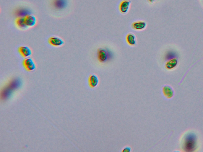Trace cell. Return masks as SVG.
<instances>
[{
  "label": "cell",
  "mask_w": 203,
  "mask_h": 152,
  "mask_svg": "<svg viewBox=\"0 0 203 152\" xmlns=\"http://www.w3.org/2000/svg\"><path fill=\"white\" fill-rule=\"evenodd\" d=\"M197 145V139L195 134H189L185 138L184 149L187 152L194 151Z\"/></svg>",
  "instance_id": "6da1fadb"
},
{
  "label": "cell",
  "mask_w": 203,
  "mask_h": 152,
  "mask_svg": "<svg viewBox=\"0 0 203 152\" xmlns=\"http://www.w3.org/2000/svg\"><path fill=\"white\" fill-rule=\"evenodd\" d=\"M97 56L99 62L105 63L110 61L113 59V54L108 48H100L97 50Z\"/></svg>",
  "instance_id": "7a4b0ae2"
},
{
  "label": "cell",
  "mask_w": 203,
  "mask_h": 152,
  "mask_svg": "<svg viewBox=\"0 0 203 152\" xmlns=\"http://www.w3.org/2000/svg\"><path fill=\"white\" fill-rule=\"evenodd\" d=\"M23 65L26 70L29 71H32L36 69V64L33 59L30 58H27L24 60Z\"/></svg>",
  "instance_id": "3957f363"
},
{
  "label": "cell",
  "mask_w": 203,
  "mask_h": 152,
  "mask_svg": "<svg viewBox=\"0 0 203 152\" xmlns=\"http://www.w3.org/2000/svg\"><path fill=\"white\" fill-rule=\"evenodd\" d=\"M49 43L55 47H60L64 44V41L61 38L56 36H52L49 38Z\"/></svg>",
  "instance_id": "277c9868"
},
{
  "label": "cell",
  "mask_w": 203,
  "mask_h": 152,
  "mask_svg": "<svg viewBox=\"0 0 203 152\" xmlns=\"http://www.w3.org/2000/svg\"><path fill=\"white\" fill-rule=\"evenodd\" d=\"M20 55L24 58H28L32 55V51L30 48L25 46H21L19 48Z\"/></svg>",
  "instance_id": "5b68a950"
},
{
  "label": "cell",
  "mask_w": 203,
  "mask_h": 152,
  "mask_svg": "<svg viewBox=\"0 0 203 152\" xmlns=\"http://www.w3.org/2000/svg\"><path fill=\"white\" fill-rule=\"evenodd\" d=\"M25 21L26 24L28 27H34L37 23V19L34 15H27L25 17Z\"/></svg>",
  "instance_id": "8992f818"
},
{
  "label": "cell",
  "mask_w": 203,
  "mask_h": 152,
  "mask_svg": "<svg viewBox=\"0 0 203 152\" xmlns=\"http://www.w3.org/2000/svg\"><path fill=\"white\" fill-rule=\"evenodd\" d=\"M130 4V1L129 0H124L121 2L119 6L120 12L122 14H126L129 9Z\"/></svg>",
  "instance_id": "52a82bcc"
},
{
  "label": "cell",
  "mask_w": 203,
  "mask_h": 152,
  "mask_svg": "<svg viewBox=\"0 0 203 152\" xmlns=\"http://www.w3.org/2000/svg\"><path fill=\"white\" fill-rule=\"evenodd\" d=\"M15 24L20 29H26L29 28L25 24L24 17L20 16L18 18L15 20Z\"/></svg>",
  "instance_id": "ba28073f"
},
{
  "label": "cell",
  "mask_w": 203,
  "mask_h": 152,
  "mask_svg": "<svg viewBox=\"0 0 203 152\" xmlns=\"http://www.w3.org/2000/svg\"><path fill=\"white\" fill-rule=\"evenodd\" d=\"M99 83V79L97 76L95 74H91L89 78V84L91 88H94L98 86Z\"/></svg>",
  "instance_id": "9c48e42d"
},
{
  "label": "cell",
  "mask_w": 203,
  "mask_h": 152,
  "mask_svg": "<svg viewBox=\"0 0 203 152\" xmlns=\"http://www.w3.org/2000/svg\"><path fill=\"white\" fill-rule=\"evenodd\" d=\"M131 26L134 30H141L146 28L147 26V24L144 21H137L134 22L132 24Z\"/></svg>",
  "instance_id": "30bf717a"
},
{
  "label": "cell",
  "mask_w": 203,
  "mask_h": 152,
  "mask_svg": "<svg viewBox=\"0 0 203 152\" xmlns=\"http://www.w3.org/2000/svg\"><path fill=\"white\" fill-rule=\"evenodd\" d=\"M54 6L57 9H63L66 7L67 2L66 0H55L54 1Z\"/></svg>",
  "instance_id": "8fae6325"
},
{
  "label": "cell",
  "mask_w": 203,
  "mask_h": 152,
  "mask_svg": "<svg viewBox=\"0 0 203 152\" xmlns=\"http://www.w3.org/2000/svg\"><path fill=\"white\" fill-rule=\"evenodd\" d=\"M163 91L164 96H166L168 98H170L174 96V91L170 86H164L163 88Z\"/></svg>",
  "instance_id": "7c38bea8"
},
{
  "label": "cell",
  "mask_w": 203,
  "mask_h": 152,
  "mask_svg": "<svg viewBox=\"0 0 203 152\" xmlns=\"http://www.w3.org/2000/svg\"><path fill=\"white\" fill-rule=\"evenodd\" d=\"M126 40L128 44L130 46H134L136 44L135 35L133 33H129L126 36Z\"/></svg>",
  "instance_id": "4fadbf2b"
},
{
  "label": "cell",
  "mask_w": 203,
  "mask_h": 152,
  "mask_svg": "<svg viewBox=\"0 0 203 152\" xmlns=\"http://www.w3.org/2000/svg\"><path fill=\"white\" fill-rule=\"evenodd\" d=\"M178 64V61L177 58L172 59L169 60L166 63L165 68L168 69H174L177 66Z\"/></svg>",
  "instance_id": "5bb4252c"
},
{
  "label": "cell",
  "mask_w": 203,
  "mask_h": 152,
  "mask_svg": "<svg viewBox=\"0 0 203 152\" xmlns=\"http://www.w3.org/2000/svg\"><path fill=\"white\" fill-rule=\"evenodd\" d=\"M178 58L177 55L174 51H169L167 53L165 56V59L166 61H169V60L174 58Z\"/></svg>",
  "instance_id": "9a60e30c"
},
{
  "label": "cell",
  "mask_w": 203,
  "mask_h": 152,
  "mask_svg": "<svg viewBox=\"0 0 203 152\" xmlns=\"http://www.w3.org/2000/svg\"><path fill=\"white\" fill-rule=\"evenodd\" d=\"M122 151L123 152H130L131 151V148L129 147H126L124 148Z\"/></svg>",
  "instance_id": "2e32d148"
},
{
  "label": "cell",
  "mask_w": 203,
  "mask_h": 152,
  "mask_svg": "<svg viewBox=\"0 0 203 152\" xmlns=\"http://www.w3.org/2000/svg\"><path fill=\"white\" fill-rule=\"evenodd\" d=\"M148 1H149V2H151V3H152V2H154V1H156V0H148Z\"/></svg>",
  "instance_id": "e0dca14e"
}]
</instances>
